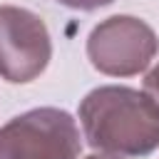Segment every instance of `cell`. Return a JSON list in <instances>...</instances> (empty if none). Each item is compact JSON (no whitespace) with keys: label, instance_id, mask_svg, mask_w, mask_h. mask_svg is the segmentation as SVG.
I'll use <instances>...</instances> for the list:
<instances>
[{"label":"cell","instance_id":"obj_5","mask_svg":"<svg viewBox=\"0 0 159 159\" xmlns=\"http://www.w3.org/2000/svg\"><path fill=\"white\" fill-rule=\"evenodd\" d=\"M144 94L159 107V62L147 72V77H144Z\"/></svg>","mask_w":159,"mask_h":159},{"label":"cell","instance_id":"obj_7","mask_svg":"<svg viewBox=\"0 0 159 159\" xmlns=\"http://www.w3.org/2000/svg\"><path fill=\"white\" fill-rule=\"evenodd\" d=\"M84 159H119V157H112V154H89Z\"/></svg>","mask_w":159,"mask_h":159},{"label":"cell","instance_id":"obj_1","mask_svg":"<svg viewBox=\"0 0 159 159\" xmlns=\"http://www.w3.org/2000/svg\"><path fill=\"white\" fill-rule=\"evenodd\" d=\"M80 124L92 149L147 157L159 149V107L139 89L104 84L80 102Z\"/></svg>","mask_w":159,"mask_h":159},{"label":"cell","instance_id":"obj_4","mask_svg":"<svg viewBox=\"0 0 159 159\" xmlns=\"http://www.w3.org/2000/svg\"><path fill=\"white\" fill-rule=\"evenodd\" d=\"M52 57L47 25L17 5H0V75L22 84L40 77Z\"/></svg>","mask_w":159,"mask_h":159},{"label":"cell","instance_id":"obj_3","mask_svg":"<svg viewBox=\"0 0 159 159\" xmlns=\"http://www.w3.org/2000/svg\"><path fill=\"white\" fill-rule=\"evenodd\" d=\"M159 50L154 30L132 15H112L94 25L87 37V57L109 77H132L149 67Z\"/></svg>","mask_w":159,"mask_h":159},{"label":"cell","instance_id":"obj_2","mask_svg":"<svg viewBox=\"0 0 159 159\" xmlns=\"http://www.w3.org/2000/svg\"><path fill=\"white\" fill-rule=\"evenodd\" d=\"M77 122L57 107H37L0 127V159H77Z\"/></svg>","mask_w":159,"mask_h":159},{"label":"cell","instance_id":"obj_6","mask_svg":"<svg viewBox=\"0 0 159 159\" xmlns=\"http://www.w3.org/2000/svg\"><path fill=\"white\" fill-rule=\"evenodd\" d=\"M57 2L65 7H72V10H97V7L112 5L114 0H57Z\"/></svg>","mask_w":159,"mask_h":159}]
</instances>
